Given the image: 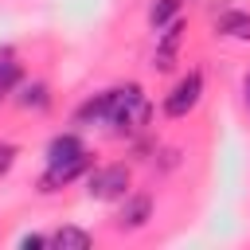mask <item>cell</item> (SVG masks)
Returning a JSON list of instances; mask_svg holds the SVG:
<instances>
[{
	"label": "cell",
	"mask_w": 250,
	"mask_h": 250,
	"mask_svg": "<svg viewBox=\"0 0 250 250\" xmlns=\"http://www.w3.org/2000/svg\"><path fill=\"white\" fill-rule=\"evenodd\" d=\"M105 98V125H117V133L133 137L148 125L152 117V102L148 94L141 90V82H125V86H113L102 94Z\"/></svg>",
	"instance_id": "cell-1"
},
{
	"label": "cell",
	"mask_w": 250,
	"mask_h": 250,
	"mask_svg": "<svg viewBox=\"0 0 250 250\" xmlns=\"http://www.w3.org/2000/svg\"><path fill=\"white\" fill-rule=\"evenodd\" d=\"M129 164H102V168H90L86 172V195L90 199H125L129 195Z\"/></svg>",
	"instance_id": "cell-2"
},
{
	"label": "cell",
	"mask_w": 250,
	"mask_h": 250,
	"mask_svg": "<svg viewBox=\"0 0 250 250\" xmlns=\"http://www.w3.org/2000/svg\"><path fill=\"white\" fill-rule=\"evenodd\" d=\"M203 98V70H188L168 94H164V113L168 117H188Z\"/></svg>",
	"instance_id": "cell-3"
},
{
	"label": "cell",
	"mask_w": 250,
	"mask_h": 250,
	"mask_svg": "<svg viewBox=\"0 0 250 250\" xmlns=\"http://www.w3.org/2000/svg\"><path fill=\"white\" fill-rule=\"evenodd\" d=\"M184 35H188V23H184L180 16H176L172 23L160 27V35H156V51H152V66H156L160 74L176 70V62H180V47H184Z\"/></svg>",
	"instance_id": "cell-4"
},
{
	"label": "cell",
	"mask_w": 250,
	"mask_h": 250,
	"mask_svg": "<svg viewBox=\"0 0 250 250\" xmlns=\"http://www.w3.org/2000/svg\"><path fill=\"white\" fill-rule=\"evenodd\" d=\"M94 168V156L90 152H82V156H74V160H66V164H47V172L39 176V191L47 195V191H59V188H66V184H74L78 176H86Z\"/></svg>",
	"instance_id": "cell-5"
},
{
	"label": "cell",
	"mask_w": 250,
	"mask_h": 250,
	"mask_svg": "<svg viewBox=\"0 0 250 250\" xmlns=\"http://www.w3.org/2000/svg\"><path fill=\"white\" fill-rule=\"evenodd\" d=\"M82 152H86V145H82L78 133H55L47 141V164H66V160H74Z\"/></svg>",
	"instance_id": "cell-6"
},
{
	"label": "cell",
	"mask_w": 250,
	"mask_h": 250,
	"mask_svg": "<svg viewBox=\"0 0 250 250\" xmlns=\"http://www.w3.org/2000/svg\"><path fill=\"white\" fill-rule=\"evenodd\" d=\"M148 219H152V199H148V195H129L125 207H121V215H117V227H121V230H137V227H145Z\"/></svg>",
	"instance_id": "cell-7"
},
{
	"label": "cell",
	"mask_w": 250,
	"mask_h": 250,
	"mask_svg": "<svg viewBox=\"0 0 250 250\" xmlns=\"http://www.w3.org/2000/svg\"><path fill=\"white\" fill-rule=\"evenodd\" d=\"M215 35H223V39H250V12L230 8V12L215 16Z\"/></svg>",
	"instance_id": "cell-8"
},
{
	"label": "cell",
	"mask_w": 250,
	"mask_h": 250,
	"mask_svg": "<svg viewBox=\"0 0 250 250\" xmlns=\"http://www.w3.org/2000/svg\"><path fill=\"white\" fill-rule=\"evenodd\" d=\"M51 246H55V250H90V246H94V234L66 223V227H59V230L51 234Z\"/></svg>",
	"instance_id": "cell-9"
},
{
	"label": "cell",
	"mask_w": 250,
	"mask_h": 250,
	"mask_svg": "<svg viewBox=\"0 0 250 250\" xmlns=\"http://www.w3.org/2000/svg\"><path fill=\"white\" fill-rule=\"evenodd\" d=\"M16 90H20L16 102H20L23 109H39V113L51 109V86H47V82H20Z\"/></svg>",
	"instance_id": "cell-10"
},
{
	"label": "cell",
	"mask_w": 250,
	"mask_h": 250,
	"mask_svg": "<svg viewBox=\"0 0 250 250\" xmlns=\"http://www.w3.org/2000/svg\"><path fill=\"white\" fill-rule=\"evenodd\" d=\"M20 82H23V66L16 59V51L12 47H0V94H12Z\"/></svg>",
	"instance_id": "cell-11"
},
{
	"label": "cell",
	"mask_w": 250,
	"mask_h": 250,
	"mask_svg": "<svg viewBox=\"0 0 250 250\" xmlns=\"http://www.w3.org/2000/svg\"><path fill=\"white\" fill-rule=\"evenodd\" d=\"M74 121H78V125H105V98H102V94L86 98V102L78 105Z\"/></svg>",
	"instance_id": "cell-12"
},
{
	"label": "cell",
	"mask_w": 250,
	"mask_h": 250,
	"mask_svg": "<svg viewBox=\"0 0 250 250\" xmlns=\"http://www.w3.org/2000/svg\"><path fill=\"white\" fill-rule=\"evenodd\" d=\"M180 8H184V0H152L148 23H152V27H164V23H172V20L180 16Z\"/></svg>",
	"instance_id": "cell-13"
},
{
	"label": "cell",
	"mask_w": 250,
	"mask_h": 250,
	"mask_svg": "<svg viewBox=\"0 0 250 250\" xmlns=\"http://www.w3.org/2000/svg\"><path fill=\"white\" fill-rule=\"evenodd\" d=\"M16 156H20V145H12V141H0V176H8V172H12Z\"/></svg>",
	"instance_id": "cell-14"
},
{
	"label": "cell",
	"mask_w": 250,
	"mask_h": 250,
	"mask_svg": "<svg viewBox=\"0 0 250 250\" xmlns=\"http://www.w3.org/2000/svg\"><path fill=\"white\" fill-rule=\"evenodd\" d=\"M39 246H51V238H43V234H23L20 238V250H39Z\"/></svg>",
	"instance_id": "cell-15"
},
{
	"label": "cell",
	"mask_w": 250,
	"mask_h": 250,
	"mask_svg": "<svg viewBox=\"0 0 250 250\" xmlns=\"http://www.w3.org/2000/svg\"><path fill=\"white\" fill-rule=\"evenodd\" d=\"M242 98H246V109H250V70H246V78H242Z\"/></svg>",
	"instance_id": "cell-16"
}]
</instances>
